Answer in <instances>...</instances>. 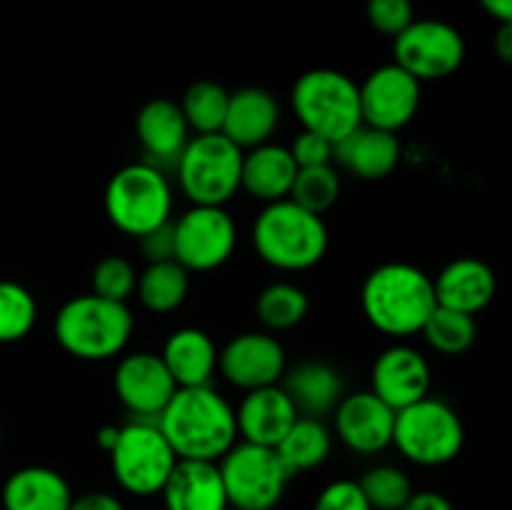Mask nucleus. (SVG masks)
Returning <instances> with one entry per match:
<instances>
[{"label":"nucleus","instance_id":"29","mask_svg":"<svg viewBox=\"0 0 512 510\" xmlns=\"http://www.w3.org/2000/svg\"><path fill=\"white\" fill-rule=\"evenodd\" d=\"M190 273L178 260H160L148 263L143 273H138L135 295L145 310L155 315L175 313L188 300Z\"/></svg>","mask_w":512,"mask_h":510},{"label":"nucleus","instance_id":"37","mask_svg":"<svg viewBox=\"0 0 512 510\" xmlns=\"http://www.w3.org/2000/svg\"><path fill=\"white\" fill-rule=\"evenodd\" d=\"M365 15H368V23L380 35L395 38V35H400L413 23L415 8L413 0H368L365 3Z\"/></svg>","mask_w":512,"mask_h":510},{"label":"nucleus","instance_id":"30","mask_svg":"<svg viewBox=\"0 0 512 510\" xmlns=\"http://www.w3.org/2000/svg\"><path fill=\"white\" fill-rule=\"evenodd\" d=\"M310 310V298L300 285L290 280L268 283L255 298V315L268 328V333H283L305 320Z\"/></svg>","mask_w":512,"mask_h":510},{"label":"nucleus","instance_id":"16","mask_svg":"<svg viewBox=\"0 0 512 510\" xmlns=\"http://www.w3.org/2000/svg\"><path fill=\"white\" fill-rule=\"evenodd\" d=\"M330 415L338 440L353 453L378 455L393 445L395 410L373 390L345 393Z\"/></svg>","mask_w":512,"mask_h":510},{"label":"nucleus","instance_id":"2","mask_svg":"<svg viewBox=\"0 0 512 510\" xmlns=\"http://www.w3.org/2000/svg\"><path fill=\"white\" fill-rule=\"evenodd\" d=\"M433 278L418 265L390 260L368 273L360 288V308L378 333L410 338L423 330L435 310Z\"/></svg>","mask_w":512,"mask_h":510},{"label":"nucleus","instance_id":"36","mask_svg":"<svg viewBox=\"0 0 512 510\" xmlns=\"http://www.w3.org/2000/svg\"><path fill=\"white\" fill-rule=\"evenodd\" d=\"M135 283H138V270L123 255H105L95 263L93 275H90L93 293L100 298L118 300V303H128L133 298Z\"/></svg>","mask_w":512,"mask_h":510},{"label":"nucleus","instance_id":"9","mask_svg":"<svg viewBox=\"0 0 512 510\" xmlns=\"http://www.w3.org/2000/svg\"><path fill=\"white\" fill-rule=\"evenodd\" d=\"M108 455L120 488L138 498L160 495L178 463V455L160 433L158 423L140 418H133L120 428L118 440Z\"/></svg>","mask_w":512,"mask_h":510},{"label":"nucleus","instance_id":"38","mask_svg":"<svg viewBox=\"0 0 512 510\" xmlns=\"http://www.w3.org/2000/svg\"><path fill=\"white\" fill-rule=\"evenodd\" d=\"M313 510H373L360 490L358 480L340 478L325 485L315 498Z\"/></svg>","mask_w":512,"mask_h":510},{"label":"nucleus","instance_id":"13","mask_svg":"<svg viewBox=\"0 0 512 510\" xmlns=\"http://www.w3.org/2000/svg\"><path fill=\"white\" fill-rule=\"evenodd\" d=\"M358 98L363 125L398 133L418 115L423 83L398 63H388L368 73L358 85Z\"/></svg>","mask_w":512,"mask_h":510},{"label":"nucleus","instance_id":"8","mask_svg":"<svg viewBox=\"0 0 512 510\" xmlns=\"http://www.w3.org/2000/svg\"><path fill=\"white\" fill-rule=\"evenodd\" d=\"M243 153L223 133L193 135L175 160L178 188L193 205H225L238 195Z\"/></svg>","mask_w":512,"mask_h":510},{"label":"nucleus","instance_id":"35","mask_svg":"<svg viewBox=\"0 0 512 510\" xmlns=\"http://www.w3.org/2000/svg\"><path fill=\"white\" fill-rule=\"evenodd\" d=\"M358 485L373 510H400L415 493L410 475L398 465H375L365 470Z\"/></svg>","mask_w":512,"mask_h":510},{"label":"nucleus","instance_id":"27","mask_svg":"<svg viewBox=\"0 0 512 510\" xmlns=\"http://www.w3.org/2000/svg\"><path fill=\"white\" fill-rule=\"evenodd\" d=\"M3 510H70L73 488L68 480L45 465H25L3 483Z\"/></svg>","mask_w":512,"mask_h":510},{"label":"nucleus","instance_id":"40","mask_svg":"<svg viewBox=\"0 0 512 510\" xmlns=\"http://www.w3.org/2000/svg\"><path fill=\"white\" fill-rule=\"evenodd\" d=\"M140 253L145 255L148 263H160V260H175L173 245V220L163 223L160 228L150 230L143 238H138Z\"/></svg>","mask_w":512,"mask_h":510},{"label":"nucleus","instance_id":"46","mask_svg":"<svg viewBox=\"0 0 512 510\" xmlns=\"http://www.w3.org/2000/svg\"><path fill=\"white\" fill-rule=\"evenodd\" d=\"M0 443H3V428H0Z\"/></svg>","mask_w":512,"mask_h":510},{"label":"nucleus","instance_id":"32","mask_svg":"<svg viewBox=\"0 0 512 510\" xmlns=\"http://www.w3.org/2000/svg\"><path fill=\"white\" fill-rule=\"evenodd\" d=\"M230 90L215 80H198L185 90L183 100H180V110L185 115L190 133L208 135L220 133L223 130L225 110H228Z\"/></svg>","mask_w":512,"mask_h":510},{"label":"nucleus","instance_id":"28","mask_svg":"<svg viewBox=\"0 0 512 510\" xmlns=\"http://www.w3.org/2000/svg\"><path fill=\"white\" fill-rule=\"evenodd\" d=\"M275 450H278L280 460L295 478V475L320 468L330 458V453H333V433L325 425V420L298 415V420L290 425V430L275 445Z\"/></svg>","mask_w":512,"mask_h":510},{"label":"nucleus","instance_id":"3","mask_svg":"<svg viewBox=\"0 0 512 510\" xmlns=\"http://www.w3.org/2000/svg\"><path fill=\"white\" fill-rule=\"evenodd\" d=\"M253 248L258 258L280 273L315 268L330 248L323 215L300 208L290 198L265 203L253 223Z\"/></svg>","mask_w":512,"mask_h":510},{"label":"nucleus","instance_id":"1","mask_svg":"<svg viewBox=\"0 0 512 510\" xmlns=\"http://www.w3.org/2000/svg\"><path fill=\"white\" fill-rule=\"evenodd\" d=\"M178 460L218 463L235 443V408L213 385L178 388L155 418Z\"/></svg>","mask_w":512,"mask_h":510},{"label":"nucleus","instance_id":"42","mask_svg":"<svg viewBox=\"0 0 512 510\" xmlns=\"http://www.w3.org/2000/svg\"><path fill=\"white\" fill-rule=\"evenodd\" d=\"M400 510H455V505L443 493L420 490V493L410 495V500Z\"/></svg>","mask_w":512,"mask_h":510},{"label":"nucleus","instance_id":"18","mask_svg":"<svg viewBox=\"0 0 512 510\" xmlns=\"http://www.w3.org/2000/svg\"><path fill=\"white\" fill-rule=\"evenodd\" d=\"M295 420H298V410L288 393L280 388V383L248 390L235 405L238 440H245V443L275 448Z\"/></svg>","mask_w":512,"mask_h":510},{"label":"nucleus","instance_id":"34","mask_svg":"<svg viewBox=\"0 0 512 510\" xmlns=\"http://www.w3.org/2000/svg\"><path fill=\"white\" fill-rule=\"evenodd\" d=\"M38 323V300L25 285L0 280V343H18Z\"/></svg>","mask_w":512,"mask_h":510},{"label":"nucleus","instance_id":"43","mask_svg":"<svg viewBox=\"0 0 512 510\" xmlns=\"http://www.w3.org/2000/svg\"><path fill=\"white\" fill-rule=\"evenodd\" d=\"M478 3L498 23H512V0H478Z\"/></svg>","mask_w":512,"mask_h":510},{"label":"nucleus","instance_id":"17","mask_svg":"<svg viewBox=\"0 0 512 510\" xmlns=\"http://www.w3.org/2000/svg\"><path fill=\"white\" fill-rule=\"evenodd\" d=\"M433 388V370L428 358L408 343H393L375 358L370 370V390L390 405L403 410L418 403Z\"/></svg>","mask_w":512,"mask_h":510},{"label":"nucleus","instance_id":"21","mask_svg":"<svg viewBox=\"0 0 512 510\" xmlns=\"http://www.w3.org/2000/svg\"><path fill=\"white\" fill-rule=\"evenodd\" d=\"M403 145L398 133L360 125L333 145V163L360 180H383L398 170Z\"/></svg>","mask_w":512,"mask_h":510},{"label":"nucleus","instance_id":"22","mask_svg":"<svg viewBox=\"0 0 512 510\" xmlns=\"http://www.w3.org/2000/svg\"><path fill=\"white\" fill-rule=\"evenodd\" d=\"M280 388L293 400L298 415L323 420L345 395V380L340 370L325 360H300L285 368Z\"/></svg>","mask_w":512,"mask_h":510},{"label":"nucleus","instance_id":"5","mask_svg":"<svg viewBox=\"0 0 512 510\" xmlns=\"http://www.w3.org/2000/svg\"><path fill=\"white\" fill-rule=\"evenodd\" d=\"M105 215L120 233L143 238L173 220V185L163 168L140 160L123 165L105 185Z\"/></svg>","mask_w":512,"mask_h":510},{"label":"nucleus","instance_id":"7","mask_svg":"<svg viewBox=\"0 0 512 510\" xmlns=\"http://www.w3.org/2000/svg\"><path fill=\"white\" fill-rule=\"evenodd\" d=\"M393 445L405 460L423 468L453 463L465 445V425L445 400L425 395L418 403L395 410Z\"/></svg>","mask_w":512,"mask_h":510},{"label":"nucleus","instance_id":"10","mask_svg":"<svg viewBox=\"0 0 512 510\" xmlns=\"http://www.w3.org/2000/svg\"><path fill=\"white\" fill-rule=\"evenodd\" d=\"M218 468L233 510H273L293 480L278 450L245 440L218 460Z\"/></svg>","mask_w":512,"mask_h":510},{"label":"nucleus","instance_id":"31","mask_svg":"<svg viewBox=\"0 0 512 510\" xmlns=\"http://www.w3.org/2000/svg\"><path fill=\"white\" fill-rule=\"evenodd\" d=\"M420 335L425 338V343L440 355H463L478 340V323H475V315L460 313V310L443 308V305H435V310L430 313V318L425 320Z\"/></svg>","mask_w":512,"mask_h":510},{"label":"nucleus","instance_id":"20","mask_svg":"<svg viewBox=\"0 0 512 510\" xmlns=\"http://www.w3.org/2000/svg\"><path fill=\"white\" fill-rule=\"evenodd\" d=\"M280 103L270 90L245 85L230 93L220 133L233 140L240 150H250L273 140L280 125Z\"/></svg>","mask_w":512,"mask_h":510},{"label":"nucleus","instance_id":"14","mask_svg":"<svg viewBox=\"0 0 512 510\" xmlns=\"http://www.w3.org/2000/svg\"><path fill=\"white\" fill-rule=\"evenodd\" d=\"M285 368L288 355L283 343L268 330L240 333L218 350V373L243 393L278 385Z\"/></svg>","mask_w":512,"mask_h":510},{"label":"nucleus","instance_id":"24","mask_svg":"<svg viewBox=\"0 0 512 510\" xmlns=\"http://www.w3.org/2000/svg\"><path fill=\"white\" fill-rule=\"evenodd\" d=\"M298 163L290 155L288 145L268 140L255 145L243 153V168H240V190L260 203H275V200L290 198Z\"/></svg>","mask_w":512,"mask_h":510},{"label":"nucleus","instance_id":"4","mask_svg":"<svg viewBox=\"0 0 512 510\" xmlns=\"http://www.w3.org/2000/svg\"><path fill=\"white\" fill-rule=\"evenodd\" d=\"M133 330L135 318L128 303L100 298L95 293L65 300L53 323L60 348L88 363H103L123 355Z\"/></svg>","mask_w":512,"mask_h":510},{"label":"nucleus","instance_id":"11","mask_svg":"<svg viewBox=\"0 0 512 510\" xmlns=\"http://www.w3.org/2000/svg\"><path fill=\"white\" fill-rule=\"evenodd\" d=\"M175 260L188 273H210L228 263L238 245V225L220 205H190L173 220Z\"/></svg>","mask_w":512,"mask_h":510},{"label":"nucleus","instance_id":"12","mask_svg":"<svg viewBox=\"0 0 512 510\" xmlns=\"http://www.w3.org/2000/svg\"><path fill=\"white\" fill-rule=\"evenodd\" d=\"M393 53L400 68L415 80H445L460 70L465 60V38L455 25L445 20L415 18L408 28L393 38Z\"/></svg>","mask_w":512,"mask_h":510},{"label":"nucleus","instance_id":"23","mask_svg":"<svg viewBox=\"0 0 512 510\" xmlns=\"http://www.w3.org/2000/svg\"><path fill=\"white\" fill-rule=\"evenodd\" d=\"M160 495H163L165 510L230 508L218 463H210V460H178Z\"/></svg>","mask_w":512,"mask_h":510},{"label":"nucleus","instance_id":"33","mask_svg":"<svg viewBox=\"0 0 512 510\" xmlns=\"http://www.w3.org/2000/svg\"><path fill=\"white\" fill-rule=\"evenodd\" d=\"M340 190H343V180L333 163L313 165V168H298L290 200L310 213L325 215L338 203Z\"/></svg>","mask_w":512,"mask_h":510},{"label":"nucleus","instance_id":"19","mask_svg":"<svg viewBox=\"0 0 512 510\" xmlns=\"http://www.w3.org/2000/svg\"><path fill=\"white\" fill-rule=\"evenodd\" d=\"M435 300L443 308L478 315L488 308L498 293V275L485 260L465 255L455 258L433 278Z\"/></svg>","mask_w":512,"mask_h":510},{"label":"nucleus","instance_id":"26","mask_svg":"<svg viewBox=\"0 0 512 510\" xmlns=\"http://www.w3.org/2000/svg\"><path fill=\"white\" fill-rule=\"evenodd\" d=\"M135 133L140 145L148 153V163L175 165L178 155L183 153L185 143L190 140V128L180 105L170 98H153L138 110L135 118Z\"/></svg>","mask_w":512,"mask_h":510},{"label":"nucleus","instance_id":"15","mask_svg":"<svg viewBox=\"0 0 512 510\" xmlns=\"http://www.w3.org/2000/svg\"><path fill=\"white\" fill-rule=\"evenodd\" d=\"M113 388L133 418L155 420L178 390L163 358L150 350L125 353L113 373Z\"/></svg>","mask_w":512,"mask_h":510},{"label":"nucleus","instance_id":"45","mask_svg":"<svg viewBox=\"0 0 512 510\" xmlns=\"http://www.w3.org/2000/svg\"><path fill=\"white\" fill-rule=\"evenodd\" d=\"M118 433H120L118 425H105V428L98 430L95 438H98V445L105 450V453H110V448H113L115 440H118Z\"/></svg>","mask_w":512,"mask_h":510},{"label":"nucleus","instance_id":"44","mask_svg":"<svg viewBox=\"0 0 512 510\" xmlns=\"http://www.w3.org/2000/svg\"><path fill=\"white\" fill-rule=\"evenodd\" d=\"M495 53L500 55L503 63L512 60V23H500L498 35H495Z\"/></svg>","mask_w":512,"mask_h":510},{"label":"nucleus","instance_id":"25","mask_svg":"<svg viewBox=\"0 0 512 510\" xmlns=\"http://www.w3.org/2000/svg\"><path fill=\"white\" fill-rule=\"evenodd\" d=\"M218 350L213 335L188 325L173 330L158 355L178 388H198L210 385L213 375L218 373Z\"/></svg>","mask_w":512,"mask_h":510},{"label":"nucleus","instance_id":"41","mask_svg":"<svg viewBox=\"0 0 512 510\" xmlns=\"http://www.w3.org/2000/svg\"><path fill=\"white\" fill-rule=\"evenodd\" d=\"M70 510H125L123 500L105 490H90V493L73 495Z\"/></svg>","mask_w":512,"mask_h":510},{"label":"nucleus","instance_id":"6","mask_svg":"<svg viewBox=\"0 0 512 510\" xmlns=\"http://www.w3.org/2000/svg\"><path fill=\"white\" fill-rule=\"evenodd\" d=\"M290 105L303 130L323 135L333 145L363 125L358 83L343 70H305L290 90Z\"/></svg>","mask_w":512,"mask_h":510},{"label":"nucleus","instance_id":"39","mask_svg":"<svg viewBox=\"0 0 512 510\" xmlns=\"http://www.w3.org/2000/svg\"><path fill=\"white\" fill-rule=\"evenodd\" d=\"M288 148L293 160L298 163V168L333 163V143L328 138H323V135L310 133V130H300Z\"/></svg>","mask_w":512,"mask_h":510}]
</instances>
